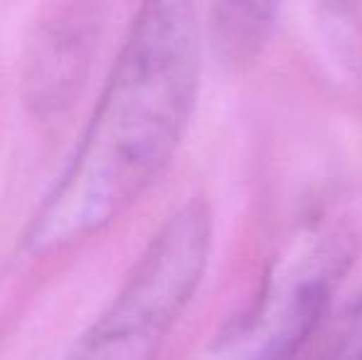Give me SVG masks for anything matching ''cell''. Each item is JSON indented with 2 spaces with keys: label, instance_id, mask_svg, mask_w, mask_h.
Segmentation results:
<instances>
[{
  "label": "cell",
  "instance_id": "cell-1",
  "mask_svg": "<svg viewBox=\"0 0 362 360\" xmlns=\"http://www.w3.org/2000/svg\"><path fill=\"white\" fill-rule=\"evenodd\" d=\"M200 74L197 0H141L79 146L30 220V255L99 235L158 180L190 126Z\"/></svg>",
  "mask_w": 362,
  "mask_h": 360
},
{
  "label": "cell",
  "instance_id": "cell-2",
  "mask_svg": "<svg viewBox=\"0 0 362 360\" xmlns=\"http://www.w3.org/2000/svg\"><path fill=\"white\" fill-rule=\"evenodd\" d=\"M212 237L215 220L205 197L177 207L67 360H158L205 279Z\"/></svg>",
  "mask_w": 362,
  "mask_h": 360
},
{
  "label": "cell",
  "instance_id": "cell-3",
  "mask_svg": "<svg viewBox=\"0 0 362 360\" xmlns=\"http://www.w3.org/2000/svg\"><path fill=\"white\" fill-rule=\"evenodd\" d=\"M348 250L338 237L305 245L269 279L254 308L224 336L227 360H293L323 331Z\"/></svg>",
  "mask_w": 362,
  "mask_h": 360
},
{
  "label": "cell",
  "instance_id": "cell-4",
  "mask_svg": "<svg viewBox=\"0 0 362 360\" xmlns=\"http://www.w3.org/2000/svg\"><path fill=\"white\" fill-rule=\"evenodd\" d=\"M91 37L79 18H59L42 30L28 62L25 91L35 109L57 111L69 104L89 64Z\"/></svg>",
  "mask_w": 362,
  "mask_h": 360
},
{
  "label": "cell",
  "instance_id": "cell-5",
  "mask_svg": "<svg viewBox=\"0 0 362 360\" xmlns=\"http://www.w3.org/2000/svg\"><path fill=\"white\" fill-rule=\"evenodd\" d=\"M219 28L234 62H254L267 45L281 0H217Z\"/></svg>",
  "mask_w": 362,
  "mask_h": 360
}]
</instances>
